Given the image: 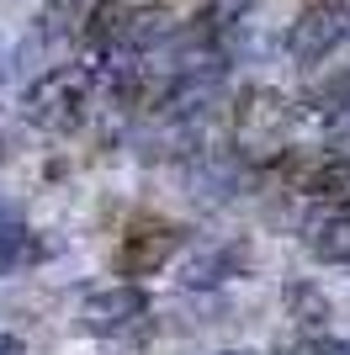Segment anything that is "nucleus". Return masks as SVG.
<instances>
[{"instance_id": "f257e3e1", "label": "nucleus", "mask_w": 350, "mask_h": 355, "mask_svg": "<svg viewBox=\"0 0 350 355\" xmlns=\"http://www.w3.org/2000/svg\"><path fill=\"white\" fill-rule=\"evenodd\" d=\"M175 244H181V234H175L165 218H133L122 244H117V260H122L128 276H149V270H160L165 260H170Z\"/></svg>"}, {"instance_id": "f03ea898", "label": "nucleus", "mask_w": 350, "mask_h": 355, "mask_svg": "<svg viewBox=\"0 0 350 355\" xmlns=\"http://www.w3.org/2000/svg\"><path fill=\"white\" fill-rule=\"evenodd\" d=\"M313 196H345L350 191V164H335V170H319V175L303 180Z\"/></svg>"}]
</instances>
